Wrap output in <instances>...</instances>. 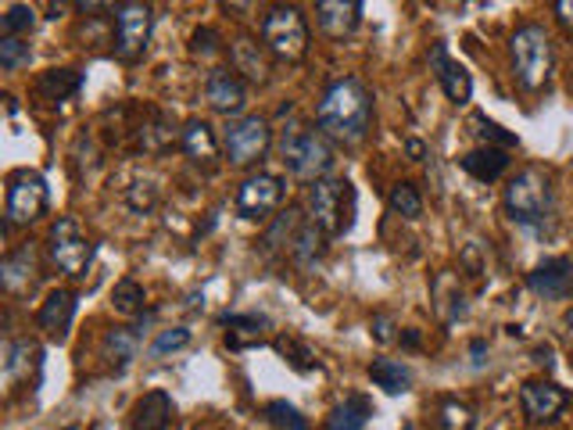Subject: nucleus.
Here are the masks:
<instances>
[{
    "mask_svg": "<svg viewBox=\"0 0 573 430\" xmlns=\"http://www.w3.org/2000/svg\"><path fill=\"white\" fill-rule=\"evenodd\" d=\"M316 126L341 148H359L373 129V94L359 75H344L327 86L319 108Z\"/></svg>",
    "mask_w": 573,
    "mask_h": 430,
    "instance_id": "1",
    "label": "nucleus"
},
{
    "mask_svg": "<svg viewBox=\"0 0 573 430\" xmlns=\"http://www.w3.org/2000/svg\"><path fill=\"white\" fill-rule=\"evenodd\" d=\"M305 208V219L323 237H344L355 226V187L341 176H323L316 184H308Z\"/></svg>",
    "mask_w": 573,
    "mask_h": 430,
    "instance_id": "2",
    "label": "nucleus"
},
{
    "mask_svg": "<svg viewBox=\"0 0 573 430\" xmlns=\"http://www.w3.org/2000/svg\"><path fill=\"white\" fill-rule=\"evenodd\" d=\"M280 159L291 176L316 184V179L327 176L330 165H334V140L323 133V129H308L302 123H291L280 133Z\"/></svg>",
    "mask_w": 573,
    "mask_h": 430,
    "instance_id": "3",
    "label": "nucleus"
},
{
    "mask_svg": "<svg viewBox=\"0 0 573 430\" xmlns=\"http://www.w3.org/2000/svg\"><path fill=\"white\" fill-rule=\"evenodd\" d=\"M502 205H505V212H510L513 223L541 226L545 219L552 216V205H556L552 176L545 173L541 165H524L510 184H505Z\"/></svg>",
    "mask_w": 573,
    "mask_h": 430,
    "instance_id": "4",
    "label": "nucleus"
},
{
    "mask_svg": "<svg viewBox=\"0 0 573 430\" xmlns=\"http://www.w3.org/2000/svg\"><path fill=\"white\" fill-rule=\"evenodd\" d=\"M510 61H513V75L516 83L527 90V94H538V90L549 83L552 75V40L545 33V25L527 22L519 25L510 40Z\"/></svg>",
    "mask_w": 573,
    "mask_h": 430,
    "instance_id": "5",
    "label": "nucleus"
},
{
    "mask_svg": "<svg viewBox=\"0 0 573 430\" xmlns=\"http://www.w3.org/2000/svg\"><path fill=\"white\" fill-rule=\"evenodd\" d=\"M262 44L277 61L297 65L308 55V22L302 15V8L294 4H277L262 19Z\"/></svg>",
    "mask_w": 573,
    "mask_h": 430,
    "instance_id": "6",
    "label": "nucleus"
},
{
    "mask_svg": "<svg viewBox=\"0 0 573 430\" xmlns=\"http://www.w3.org/2000/svg\"><path fill=\"white\" fill-rule=\"evenodd\" d=\"M47 212V179L33 168H15L8 176V194H4V230H19L36 223Z\"/></svg>",
    "mask_w": 573,
    "mask_h": 430,
    "instance_id": "7",
    "label": "nucleus"
},
{
    "mask_svg": "<svg viewBox=\"0 0 573 430\" xmlns=\"http://www.w3.org/2000/svg\"><path fill=\"white\" fill-rule=\"evenodd\" d=\"M47 255L65 277H86V266L90 258H94V244H90V237L80 230L75 219L61 216L47 233Z\"/></svg>",
    "mask_w": 573,
    "mask_h": 430,
    "instance_id": "8",
    "label": "nucleus"
},
{
    "mask_svg": "<svg viewBox=\"0 0 573 430\" xmlns=\"http://www.w3.org/2000/svg\"><path fill=\"white\" fill-rule=\"evenodd\" d=\"M272 143V129L266 119H258V115H244V119H233L223 133V151H226V162L237 165V168H247L255 162L266 159Z\"/></svg>",
    "mask_w": 573,
    "mask_h": 430,
    "instance_id": "9",
    "label": "nucleus"
},
{
    "mask_svg": "<svg viewBox=\"0 0 573 430\" xmlns=\"http://www.w3.org/2000/svg\"><path fill=\"white\" fill-rule=\"evenodd\" d=\"M151 8L143 0H126V4L115 11V55L119 61H137L143 58L151 40Z\"/></svg>",
    "mask_w": 573,
    "mask_h": 430,
    "instance_id": "10",
    "label": "nucleus"
},
{
    "mask_svg": "<svg viewBox=\"0 0 573 430\" xmlns=\"http://www.w3.org/2000/svg\"><path fill=\"white\" fill-rule=\"evenodd\" d=\"M286 198V184L272 173H255L247 176L237 190V216L241 219H269Z\"/></svg>",
    "mask_w": 573,
    "mask_h": 430,
    "instance_id": "11",
    "label": "nucleus"
},
{
    "mask_svg": "<svg viewBox=\"0 0 573 430\" xmlns=\"http://www.w3.org/2000/svg\"><path fill=\"white\" fill-rule=\"evenodd\" d=\"M0 283L11 298H30L40 283V252L36 244H22L0 263Z\"/></svg>",
    "mask_w": 573,
    "mask_h": 430,
    "instance_id": "12",
    "label": "nucleus"
},
{
    "mask_svg": "<svg viewBox=\"0 0 573 430\" xmlns=\"http://www.w3.org/2000/svg\"><path fill=\"white\" fill-rule=\"evenodd\" d=\"M40 367H44V348L36 345L33 337H15V341L4 345V384H8V391L36 384Z\"/></svg>",
    "mask_w": 573,
    "mask_h": 430,
    "instance_id": "13",
    "label": "nucleus"
},
{
    "mask_svg": "<svg viewBox=\"0 0 573 430\" xmlns=\"http://www.w3.org/2000/svg\"><path fill=\"white\" fill-rule=\"evenodd\" d=\"M527 287L545 302H566V298H573V258H545L541 266L527 272Z\"/></svg>",
    "mask_w": 573,
    "mask_h": 430,
    "instance_id": "14",
    "label": "nucleus"
},
{
    "mask_svg": "<svg viewBox=\"0 0 573 430\" xmlns=\"http://www.w3.org/2000/svg\"><path fill=\"white\" fill-rule=\"evenodd\" d=\"M204 101L219 115H241L247 108V83L237 69H212L204 80Z\"/></svg>",
    "mask_w": 573,
    "mask_h": 430,
    "instance_id": "15",
    "label": "nucleus"
},
{
    "mask_svg": "<svg viewBox=\"0 0 573 430\" xmlns=\"http://www.w3.org/2000/svg\"><path fill=\"white\" fill-rule=\"evenodd\" d=\"M133 133V148L137 151H143V154H162V151H168L173 143L184 137V129H176V123L168 119L165 112H159V108H148L143 112V119L129 129Z\"/></svg>",
    "mask_w": 573,
    "mask_h": 430,
    "instance_id": "16",
    "label": "nucleus"
},
{
    "mask_svg": "<svg viewBox=\"0 0 573 430\" xmlns=\"http://www.w3.org/2000/svg\"><path fill=\"white\" fill-rule=\"evenodd\" d=\"M430 72H434V80L441 83V90H445V97L452 104H466L473 97V80L470 72L463 69L459 61L448 58V47L445 44H434L430 47Z\"/></svg>",
    "mask_w": 573,
    "mask_h": 430,
    "instance_id": "17",
    "label": "nucleus"
},
{
    "mask_svg": "<svg viewBox=\"0 0 573 430\" xmlns=\"http://www.w3.org/2000/svg\"><path fill=\"white\" fill-rule=\"evenodd\" d=\"M566 402H570V395L552 381H527L524 391H519V406H524V412L534 423L556 420V416L566 409Z\"/></svg>",
    "mask_w": 573,
    "mask_h": 430,
    "instance_id": "18",
    "label": "nucleus"
},
{
    "mask_svg": "<svg viewBox=\"0 0 573 430\" xmlns=\"http://www.w3.org/2000/svg\"><path fill=\"white\" fill-rule=\"evenodd\" d=\"M362 0H316V25L330 40H344L359 30Z\"/></svg>",
    "mask_w": 573,
    "mask_h": 430,
    "instance_id": "19",
    "label": "nucleus"
},
{
    "mask_svg": "<svg viewBox=\"0 0 573 430\" xmlns=\"http://www.w3.org/2000/svg\"><path fill=\"white\" fill-rule=\"evenodd\" d=\"M72 316H75V294L58 287V291L47 294V302L36 312V327H40L47 337H55V341H65V334L72 327Z\"/></svg>",
    "mask_w": 573,
    "mask_h": 430,
    "instance_id": "20",
    "label": "nucleus"
},
{
    "mask_svg": "<svg viewBox=\"0 0 573 430\" xmlns=\"http://www.w3.org/2000/svg\"><path fill=\"white\" fill-rule=\"evenodd\" d=\"M179 148H184L187 159L194 165H201L204 173H212V168L219 165V140L204 119H187L184 137H179Z\"/></svg>",
    "mask_w": 573,
    "mask_h": 430,
    "instance_id": "21",
    "label": "nucleus"
},
{
    "mask_svg": "<svg viewBox=\"0 0 573 430\" xmlns=\"http://www.w3.org/2000/svg\"><path fill=\"white\" fill-rule=\"evenodd\" d=\"M230 69H237L244 80L266 83L269 80V50L266 44L252 40V36H237L230 44Z\"/></svg>",
    "mask_w": 573,
    "mask_h": 430,
    "instance_id": "22",
    "label": "nucleus"
},
{
    "mask_svg": "<svg viewBox=\"0 0 573 430\" xmlns=\"http://www.w3.org/2000/svg\"><path fill=\"white\" fill-rule=\"evenodd\" d=\"M83 86V75L75 69H47L40 72V80H36V101L47 104V108H55V104H65L69 97L80 94Z\"/></svg>",
    "mask_w": 573,
    "mask_h": 430,
    "instance_id": "23",
    "label": "nucleus"
},
{
    "mask_svg": "<svg viewBox=\"0 0 573 430\" xmlns=\"http://www.w3.org/2000/svg\"><path fill=\"white\" fill-rule=\"evenodd\" d=\"M173 416H176L173 398L165 391H148L133 406V412H129V423H133V430H165L173 423Z\"/></svg>",
    "mask_w": 573,
    "mask_h": 430,
    "instance_id": "24",
    "label": "nucleus"
},
{
    "mask_svg": "<svg viewBox=\"0 0 573 430\" xmlns=\"http://www.w3.org/2000/svg\"><path fill=\"white\" fill-rule=\"evenodd\" d=\"M223 327H226V345L233 351H244L266 341L269 319L255 316V312H233V316H223Z\"/></svg>",
    "mask_w": 573,
    "mask_h": 430,
    "instance_id": "25",
    "label": "nucleus"
},
{
    "mask_svg": "<svg viewBox=\"0 0 573 430\" xmlns=\"http://www.w3.org/2000/svg\"><path fill=\"white\" fill-rule=\"evenodd\" d=\"M510 151L505 148H491V143H484V148H477V151H470L463 159V168L470 173L473 179H480V184H494L505 168H510Z\"/></svg>",
    "mask_w": 573,
    "mask_h": 430,
    "instance_id": "26",
    "label": "nucleus"
},
{
    "mask_svg": "<svg viewBox=\"0 0 573 430\" xmlns=\"http://www.w3.org/2000/svg\"><path fill=\"white\" fill-rule=\"evenodd\" d=\"M140 330L143 327H115L104 334V359H108V367L112 370H126L129 362H133L140 356Z\"/></svg>",
    "mask_w": 573,
    "mask_h": 430,
    "instance_id": "27",
    "label": "nucleus"
},
{
    "mask_svg": "<svg viewBox=\"0 0 573 430\" xmlns=\"http://www.w3.org/2000/svg\"><path fill=\"white\" fill-rule=\"evenodd\" d=\"M323 241H327V237H323V233L305 219V226L297 230V237H294V244H291V255H286V258H291V263H294L297 269L316 272L319 263H323V247H327Z\"/></svg>",
    "mask_w": 573,
    "mask_h": 430,
    "instance_id": "28",
    "label": "nucleus"
},
{
    "mask_svg": "<svg viewBox=\"0 0 573 430\" xmlns=\"http://www.w3.org/2000/svg\"><path fill=\"white\" fill-rule=\"evenodd\" d=\"M305 226V219L302 212H294V208H286V212L277 216V223H272L266 230V237H262V252H272V255H291V244L297 237V230Z\"/></svg>",
    "mask_w": 573,
    "mask_h": 430,
    "instance_id": "29",
    "label": "nucleus"
},
{
    "mask_svg": "<svg viewBox=\"0 0 573 430\" xmlns=\"http://www.w3.org/2000/svg\"><path fill=\"white\" fill-rule=\"evenodd\" d=\"M370 416H373V402L366 395H351L330 412V420L323 430H366Z\"/></svg>",
    "mask_w": 573,
    "mask_h": 430,
    "instance_id": "30",
    "label": "nucleus"
},
{
    "mask_svg": "<svg viewBox=\"0 0 573 430\" xmlns=\"http://www.w3.org/2000/svg\"><path fill=\"white\" fill-rule=\"evenodd\" d=\"M370 381L376 387H384L387 395H406L409 384H412V373L395 359H373L370 362Z\"/></svg>",
    "mask_w": 573,
    "mask_h": 430,
    "instance_id": "31",
    "label": "nucleus"
},
{
    "mask_svg": "<svg viewBox=\"0 0 573 430\" xmlns=\"http://www.w3.org/2000/svg\"><path fill=\"white\" fill-rule=\"evenodd\" d=\"M272 348H277V356L286 362V367H294L297 373H312V370H319L316 351H312L305 341H297V337H291V334L277 337V341H272Z\"/></svg>",
    "mask_w": 573,
    "mask_h": 430,
    "instance_id": "32",
    "label": "nucleus"
},
{
    "mask_svg": "<svg viewBox=\"0 0 573 430\" xmlns=\"http://www.w3.org/2000/svg\"><path fill=\"white\" fill-rule=\"evenodd\" d=\"M387 208H390V216H398V219H420L423 198L412 184H395L387 194Z\"/></svg>",
    "mask_w": 573,
    "mask_h": 430,
    "instance_id": "33",
    "label": "nucleus"
},
{
    "mask_svg": "<svg viewBox=\"0 0 573 430\" xmlns=\"http://www.w3.org/2000/svg\"><path fill=\"white\" fill-rule=\"evenodd\" d=\"M30 44L22 36H0V69L4 72H19L22 65H30Z\"/></svg>",
    "mask_w": 573,
    "mask_h": 430,
    "instance_id": "34",
    "label": "nucleus"
},
{
    "mask_svg": "<svg viewBox=\"0 0 573 430\" xmlns=\"http://www.w3.org/2000/svg\"><path fill=\"white\" fill-rule=\"evenodd\" d=\"M112 302H115V312H122V316H137V312H143V287L137 280H119Z\"/></svg>",
    "mask_w": 573,
    "mask_h": 430,
    "instance_id": "35",
    "label": "nucleus"
},
{
    "mask_svg": "<svg viewBox=\"0 0 573 430\" xmlns=\"http://www.w3.org/2000/svg\"><path fill=\"white\" fill-rule=\"evenodd\" d=\"M266 420L277 427V430H308V420L291 406V402H269V406H266Z\"/></svg>",
    "mask_w": 573,
    "mask_h": 430,
    "instance_id": "36",
    "label": "nucleus"
},
{
    "mask_svg": "<svg viewBox=\"0 0 573 430\" xmlns=\"http://www.w3.org/2000/svg\"><path fill=\"white\" fill-rule=\"evenodd\" d=\"M36 25V11L30 4H11L8 15L0 19V30H4V36H30Z\"/></svg>",
    "mask_w": 573,
    "mask_h": 430,
    "instance_id": "37",
    "label": "nucleus"
},
{
    "mask_svg": "<svg viewBox=\"0 0 573 430\" xmlns=\"http://www.w3.org/2000/svg\"><path fill=\"white\" fill-rule=\"evenodd\" d=\"M187 345H190V330L187 327H168V330H162L159 337H154L151 359H168V356H176V351L187 348Z\"/></svg>",
    "mask_w": 573,
    "mask_h": 430,
    "instance_id": "38",
    "label": "nucleus"
},
{
    "mask_svg": "<svg viewBox=\"0 0 573 430\" xmlns=\"http://www.w3.org/2000/svg\"><path fill=\"white\" fill-rule=\"evenodd\" d=\"M437 427L441 430H470L473 427V412L463 406V402H441L437 409Z\"/></svg>",
    "mask_w": 573,
    "mask_h": 430,
    "instance_id": "39",
    "label": "nucleus"
},
{
    "mask_svg": "<svg viewBox=\"0 0 573 430\" xmlns=\"http://www.w3.org/2000/svg\"><path fill=\"white\" fill-rule=\"evenodd\" d=\"M470 126H473V133H477L480 140H484V143H499V148H505V151L516 148V137L505 133V129H502L499 123H491L488 115H473Z\"/></svg>",
    "mask_w": 573,
    "mask_h": 430,
    "instance_id": "40",
    "label": "nucleus"
},
{
    "mask_svg": "<svg viewBox=\"0 0 573 430\" xmlns=\"http://www.w3.org/2000/svg\"><path fill=\"white\" fill-rule=\"evenodd\" d=\"M219 33L215 30H208V25H204V30H198V33H194V55H201V58H212L215 55V50H219Z\"/></svg>",
    "mask_w": 573,
    "mask_h": 430,
    "instance_id": "41",
    "label": "nucleus"
},
{
    "mask_svg": "<svg viewBox=\"0 0 573 430\" xmlns=\"http://www.w3.org/2000/svg\"><path fill=\"white\" fill-rule=\"evenodd\" d=\"M219 4H223V11H230L233 19H252L258 0H219Z\"/></svg>",
    "mask_w": 573,
    "mask_h": 430,
    "instance_id": "42",
    "label": "nucleus"
},
{
    "mask_svg": "<svg viewBox=\"0 0 573 430\" xmlns=\"http://www.w3.org/2000/svg\"><path fill=\"white\" fill-rule=\"evenodd\" d=\"M373 337L381 345H390V341H395V323H390L387 316H376L373 319Z\"/></svg>",
    "mask_w": 573,
    "mask_h": 430,
    "instance_id": "43",
    "label": "nucleus"
},
{
    "mask_svg": "<svg viewBox=\"0 0 573 430\" xmlns=\"http://www.w3.org/2000/svg\"><path fill=\"white\" fill-rule=\"evenodd\" d=\"M72 4L80 11H86V15H104V11H112L119 0H72Z\"/></svg>",
    "mask_w": 573,
    "mask_h": 430,
    "instance_id": "44",
    "label": "nucleus"
},
{
    "mask_svg": "<svg viewBox=\"0 0 573 430\" xmlns=\"http://www.w3.org/2000/svg\"><path fill=\"white\" fill-rule=\"evenodd\" d=\"M556 19L563 30H573V0H556Z\"/></svg>",
    "mask_w": 573,
    "mask_h": 430,
    "instance_id": "45",
    "label": "nucleus"
},
{
    "mask_svg": "<svg viewBox=\"0 0 573 430\" xmlns=\"http://www.w3.org/2000/svg\"><path fill=\"white\" fill-rule=\"evenodd\" d=\"M65 11H69V0H47V15L50 19H65Z\"/></svg>",
    "mask_w": 573,
    "mask_h": 430,
    "instance_id": "46",
    "label": "nucleus"
},
{
    "mask_svg": "<svg viewBox=\"0 0 573 430\" xmlns=\"http://www.w3.org/2000/svg\"><path fill=\"white\" fill-rule=\"evenodd\" d=\"M470 356H473V367L480 370V367H484V362H488V359H484V356H488V345H484V341H473Z\"/></svg>",
    "mask_w": 573,
    "mask_h": 430,
    "instance_id": "47",
    "label": "nucleus"
},
{
    "mask_svg": "<svg viewBox=\"0 0 573 430\" xmlns=\"http://www.w3.org/2000/svg\"><path fill=\"white\" fill-rule=\"evenodd\" d=\"M406 151H409V159H412V162H423V159H426V148H423L420 140H409V143H406Z\"/></svg>",
    "mask_w": 573,
    "mask_h": 430,
    "instance_id": "48",
    "label": "nucleus"
},
{
    "mask_svg": "<svg viewBox=\"0 0 573 430\" xmlns=\"http://www.w3.org/2000/svg\"><path fill=\"white\" fill-rule=\"evenodd\" d=\"M401 345H406V348H416V345H420V334H416V330H406V334H401Z\"/></svg>",
    "mask_w": 573,
    "mask_h": 430,
    "instance_id": "49",
    "label": "nucleus"
},
{
    "mask_svg": "<svg viewBox=\"0 0 573 430\" xmlns=\"http://www.w3.org/2000/svg\"><path fill=\"white\" fill-rule=\"evenodd\" d=\"M563 323H566V327L573 330V309H570V312H566V316H563Z\"/></svg>",
    "mask_w": 573,
    "mask_h": 430,
    "instance_id": "50",
    "label": "nucleus"
},
{
    "mask_svg": "<svg viewBox=\"0 0 573 430\" xmlns=\"http://www.w3.org/2000/svg\"><path fill=\"white\" fill-rule=\"evenodd\" d=\"M61 430H80V427H61Z\"/></svg>",
    "mask_w": 573,
    "mask_h": 430,
    "instance_id": "51",
    "label": "nucleus"
}]
</instances>
